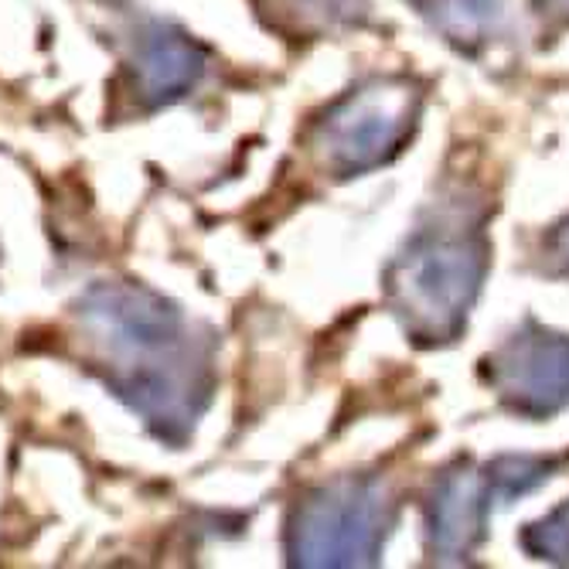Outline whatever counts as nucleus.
<instances>
[{
    "label": "nucleus",
    "mask_w": 569,
    "mask_h": 569,
    "mask_svg": "<svg viewBox=\"0 0 569 569\" xmlns=\"http://www.w3.org/2000/svg\"><path fill=\"white\" fill-rule=\"evenodd\" d=\"M72 318L89 369L161 443L181 447L216 392V341L133 280L92 283Z\"/></svg>",
    "instance_id": "obj_1"
},
{
    "label": "nucleus",
    "mask_w": 569,
    "mask_h": 569,
    "mask_svg": "<svg viewBox=\"0 0 569 569\" xmlns=\"http://www.w3.org/2000/svg\"><path fill=\"white\" fill-rule=\"evenodd\" d=\"M488 273V239L468 204L437 209L386 270V293L402 328L423 341H453Z\"/></svg>",
    "instance_id": "obj_2"
},
{
    "label": "nucleus",
    "mask_w": 569,
    "mask_h": 569,
    "mask_svg": "<svg viewBox=\"0 0 569 569\" xmlns=\"http://www.w3.org/2000/svg\"><path fill=\"white\" fill-rule=\"evenodd\" d=\"M392 526V498L376 478H338L310 491L290 515L287 556L293 566H372Z\"/></svg>",
    "instance_id": "obj_3"
},
{
    "label": "nucleus",
    "mask_w": 569,
    "mask_h": 569,
    "mask_svg": "<svg viewBox=\"0 0 569 569\" xmlns=\"http://www.w3.org/2000/svg\"><path fill=\"white\" fill-rule=\"evenodd\" d=\"M420 117V92L409 79H372L325 113L315 143L321 161L341 174H366L392 161Z\"/></svg>",
    "instance_id": "obj_4"
},
{
    "label": "nucleus",
    "mask_w": 569,
    "mask_h": 569,
    "mask_svg": "<svg viewBox=\"0 0 569 569\" xmlns=\"http://www.w3.org/2000/svg\"><path fill=\"white\" fill-rule=\"evenodd\" d=\"M488 382L498 399L529 420H546L569 406V335L526 325L491 358Z\"/></svg>",
    "instance_id": "obj_5"
},
{
    "label": "nucleus",
    "mask_w": 569,
    "mask_h": 569,
    "mask_svg": "<svg viewBox=\"0 0 569 569\" xmlns=\"http://www.w3.org/2000/svg\"><path fill=\"white\" fill-rule=\"evenodd\" d=\"M127 72L143 110L184 99L204 76V51L174 24L140 14L127 31Z\"/></svg>",
    "instance_id": "obj_6"
},
{
    "label": "nucleus",
    "mask_w": 569,
    "mask_h": 569,
    "mask_svg": "<svg viewBox=\"0 0 569 569\" xmlns=\"http://www.w3.org/2000/svg\"><path fill=\"white\" fill-rule=\"evenodd\" d=\"M491 508V491L485 475L475 468L447 471L427 505V536L430 549L443 562H457L471 556L485 536V519Z\"/></svg>",
    "instance_id": "obj_7"
},
{
    "label": "nucleus",
    "mask_w": 569,
    "mask_h": 569,
    "mask_svg": "<svg viewBox=\"0 0 569 569\" xmlns=\"http://www.w3.org/2000/svg\"><path fill=\"white\" fill-rule=\"evenodd\" d=\"M457 48H481L495 38L505 0H406Z\"/></svg>",
    "instance_id": "obj_8"
},
{
    "label": "nucleus",
    "mask_w": 569,
    "mask_h": 569,
    "mask_svg": "<svg viewBox=\"0 0 569 569\" xmlns=\"http://www.w3.org/2000/svg\"><path fill=\"white\" fill-rule=\"evenodd\" d=\"M552 463L542 457H498L495 463H488L485 481L491 498L498 501H511L519 495H529L532 488H539L549 478Z\"/></svg>",
    "instance_id": "obj_9"
},
{
    "label": "nucleus",
    "mask_w": 569,
    "mask_h": 569,
    "mask_svg": "<svg viewBox=\"0 0 569 569\" xmlns=\"http://www.w3.org/2000/svg\"><path fill=\"white\" fill-rule=\"evenodd\" d=\"M526 552L549 562H569V501L552 508L546 519L532 522L522 536Z\"/></svg>",
    "instance_id": "obj_10"
},
{
    "label": "nucleus",
    "mask_w": 569,
    "mask_h": 569,
    "mask_svg": "<svg viewBox=\"0 0 569 569\" xmlns=\"http://www.w3.org/2000/svg\"><path fill=\"white\" fill-rule=\"evenodd\" d=\"M546 256L556 270H569V219L556 226L546 239Z\"/></svg>",
    "instance_id": "obj_11"
},
{
    "label": "nucleus",
    "mask_w": 569,
    "mask_h": 569,
    "mask_svg": "<svg viewBox=\"0 0 569 569\" xmlns=\"http://www.w3.org/2000/svg\"><path fill=\"white\" fill-rule=\"evenodd\" d=\"M542 8H546L549 14H556V18L569 21V0H542Z\"/></svg>",
    "instance_id": "obj_12"
}]
</instances>
